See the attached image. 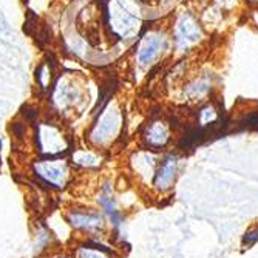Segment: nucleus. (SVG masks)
Instances as JSON below:
<instances>
[{"label":"nucleus","instance_id":"nucleus-10","mask_svg":"<svg viewBox=\"0 0 258 258\" xmlns=\"http://www.w3.org/2000/svg\"><path fill=\"white\" fill-rule=\"evenodd\" d=\"M98 201H99L101 207H102V209L105 210V212L110 215V218H111V223H113L116 227H119V224H121V220H122V215H121L119 210L116 209V206H114V201H113V197H111V194H110V189H108V187H105L104 192L99 195Z\"/></svg>","mask_w":258,"mask_h":258},{"label":"nucleus","instance_id":"nucleus-11","mask_svg":"<svg viewBox=\"0 0 258 258\" xmlns=\"http://www.w3.org/2000/svg\"><path fill=\"white\" fill-rule=\"evenodd\" d=\"M73 162L78 164V166H81V167H85V169H95V167H99L101 158H99V155L93 153V152L76 150L73 153Z\"/></svg>","mask_w":258,"mask_h":258},{"label":"nucleus","instance_id":"nucleus-9","mask_svg":"<svg viewBox=\"0 0 258 258\" xmlns=\"http://www.w3.org/2000/svg\"><path fill=\"white\" fill-rule=\"evenodd\" d=\"M75 258H111V252L99 244H81L75 250Z\"/></svg>","mask_w":258,"mask_h":258},{"label":"nucleus","instance_id":"nucleus-5","mask_svg":"<svg viewBox=\"0 0 258 258\" xmlns=\"http://www.w3.org/2000/svg\"><path fill=\"white\" fill-rule=\"evenodd\" d=\"M178 172V156L176 155H169L164 158L161 166L155 172V179L153 185L158 192H167L175 182Z\"/></svg>","mask_w":258,"mask_h":258},{"label":"nucleus","instance_id":"nucleus-1","mask_svg":"<svg viewBox=\"0 0 258 258\" xmlns=\"http://www.w3.org/2000/svg\"><path fill=\"white\" fill-rule=\"evenodd\" d=\"M33 170L36 176L53 189H65L72 179V170L67 159L62 158H46L37 161Z\"/></svg>","mask_w":258,"mask_h":258},{"label":"nucleus","instance_id":"nucleus-8","mask_svg":"<svg viewBox=\"0 0 258 258\" xmlns=\"http://www.w3.org/2000/svg\"><path fill=\"white\" fill-rule=\"evenodd\" d=\"M162 45V39L159 36H147L143 46L139 50V62L141 63H150L159 53Z\"/></svg>","mask_w":258,"mask_h":258},{"label":"nucleus","instance_id":"nucleus-14","mask_svg":"<svg viewBox=\"0 0 258 258\" xmlns=\"http://www.w3.org/2000/svg\"><path fill=\"white\" fill-rule=\"evenodd\" d=\"M0 147H2V143H0Z\"/></svg>","mask_w":258,"mask_h":258},{"label":"nucleus","instance_id":"nucleus-12","mask_svg":"<svg viewBox=\"0 0 258 258\" xmlns=\"http://www.w3.org/2000/svg\"><path fill=\"white\" fill-rule=\"evenodd\" d=\"M256 241H258V227L250 229V230H247L244 233V237H243V247H250Z\"/></svg>","mask_w":258,"mask_h":258},{"label":"nucleus","instance_id":"nucleus-2","mask_svg":"<svg viewBox=\"0 0 258 258\" xmlns=\"http://www.w3.org/2000/svg\"><path fill=\"white\" fill-rule=\"evenodd\" d=\"M37 149L45 156H59L65 153L70 147L67 135L54 124H42L37 127L36 133Z\"/></svg>","mask_w":258,"mask_h":258},{"label":"nucleus","instance_id":"nucleus-13","mask_svg":"<svg viewBox=\"0 0 258 258\" xmlns=\"http://www.w3.org/2000/svg\"><path fill=\"white\" fill-rule=\"evenodd\" d=\"M59 258H70V256H59Z\"/></svg>","mask_w":258,"mask_h":258},{"label":"nucleus","instance_id":"nucleus-6","mask_svg":"<svg viewBox=\"0 0 258 258\" xmlns=\"http://www.w3.org/2000/svg\"><path fill=\"white\" fill-rule=\"evenodd\" d=\"M169 139H170L169 127L162 121L152 122L144 132V141H146L147 147H150V149H162L169 143Z\"/></svg>","mask_w":258,"mask_h":258},{"label":"nucleus","instance_id":"nucleus-4","mask_svg":"<svg viewBox=\"0 0 258 258\" xmlns=\"http://www.w3.org/2000/svg\"><path fill=\"white\" fill-rule=\"evenodd\" d=\"M67 221L70 226L87 230V232H96L104 227V218L99 212H95L91 209H72L67 214Z\"/></svg>","mask_w":258,"mask_h":258},{"label":"nucleus","instance_id":"nucleus-7","mask_svg":"<svg viewBox=\"0 0 258 258\" xmlns=\"http://www.w3.org/2000/svg\"><path fill=\"white\" fill-rule=\"evenodd\" d=\"M200 28L197 25V22L190 16H182L181 22L178 23L176 30V39L181 48H185L192 43H195L200 39Z\"/></svg>","mask_w":258,"mask_h":258},{"label":"nucleus","instance_id":"nucleus-3","mask_svg":"<svg viewBox=\"0 0 258 258\" xmlns=\"http://www.w3.org/2000/svg\"><path fill=\"white\" fill-rule=\"evenodd\" d=\"M121 127V118L118 111H108L105 113L102 118L93 125L91 132H90V143L93 146H105L110 141H113L116 138Z\"/></svg>","mask_w":258,"mask_h":258}]
</instances>
